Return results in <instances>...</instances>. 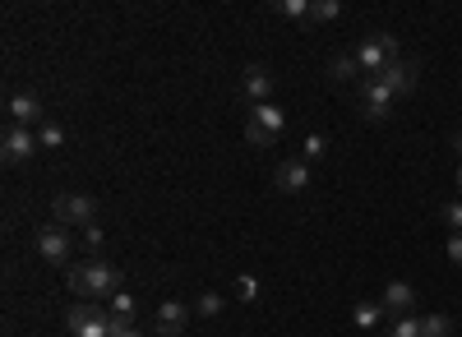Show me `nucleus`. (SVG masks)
<instances>
[{
    "mask_svg": "<svg viewBox=\"0 0 462 337\" xmlns=\"http://www.w3.org/2000/svg\"><path fill=\"white\" fill-rule=\"evenodd\" d=\"M65 282H69V291L74 296H84V301H111L116 291H125L121 287V269H111V264H102V259H88V264H69L65 269Z\"/></svg>",
    "mask_w": 462,
    "mask_h": 337,
    "instance_id": "f257e3e1",
    "label": "nucleus"
},
{
    "mask_svg": "<svg viewBox=\"0 0 462 337\" xmlns=\"http://www.w3.org/2000/svg\"><path fill=\"white\" fill-rule=\"evenodd\" d=\"M356 60H361L365 79H374V74H383L393 60H402V56H398V37H393V32H370L365 42L356 47Z\"/></svg>",
    "mask_w": 462,
    "mask_h": 337,
    "instance_id": "f03ea898",
    "label": "nucleus"
},
{
    "mask_svg": "<svg viewBox=\"0 0 462 337\" xmlns=\"http://www.w3.org/2000/svg\"><path fill=\"white\" fill-rule=\"evenodd\" d=\"M287 116H282V106L278 102H263V106H250V116H245V139L254 148H273L278 134H282Z\"/></svg>",
    "mask_w": 462,
    "mask_h": 337,
    "instance_id": "7ed1b4c3",
    "label": "nucleus"
},
{
    "mask_svg": "<svg viewBox=\"0 0 462 337\" xmlns=\"http://www.w3.org/2000/svg\"><path fill=\"white\" fill-rule=\"evenodd\" d=\"M393 88L383 84V79H361L356 88V111H361V121L370 125H389V111H393Z\"/></svg>",
    "mask_w": 462,
    "mask_h": 337,
    "instance_id": "20e7f679",
    "label": "nucleus"
},
{
    "mask_svg": "<svg viewBox=\"0 0 462 337\" xmlns=\"http://www.w3.org/2000/svg\"><path fill=\"white\" fill-rule=\"evenodd\" d=\"M65 328L74 337H111V310L97 301H79L65 310Z\"/></svg>",
    "mask_w": 462,
    "mask_h": 337,
    "instance_id": "39448f33",
    "label": "nucleus"
},
{
    "mask_svg": "<svg viewBox=\"0 0 462 337\" xmlns=\"http://www.w3.org/2000/svg\"><path fill=\"white\" fill-rule=\"evenodd\" d=\"M51 217H56V227H93V217H97V199L93 195H60L51 204Z\"/></svg>",
    "mask_w": 462,
    "mask_h": 337,
    "instance_id": "423d86ee",
    "label": "nucleus"
},
{
    "mask_svg": "<svg viewBox=\"0 0 462 337\" xmlns=\"http://www.w3.org/2000/svg\"><path fill=\"white\" fill-rule=\"evenodd\" d=\"M37 130H28V125H5V134H0V158H5V167H23V162H32V153H37Z\"/></svg>",
    "mask_w": 462,
    "mask_h": 337,
    "instance_id": "0eeeda50",
    "label": "nucleus"
},
{
    "mask_svg": "<svg viewBox=\"0 0 462 337\" xmlns=\"http://www.w3.org/2000/svg\"><path fill=\"white\" fill-rule=\"evenodd\" d=\"M32 250L42 254L47 264H56V269H69V250H74V245H69V232H65V227H56V222H51V227H42V232H37Z\"/></svg>",
    "mask_w": 462,
    "mask_h": 337,
    "instance_id": "6e6552de",
    "label": "nucleus"
},
{
    "mask_svg": "<svg viewBox=\"0 0 462 337\" xmlns=\"http://www.w3.org/2000/svg\"><path fill=\"white\" fill-rule=\"evenodd\" d=\"M241 93L250 97V106L273 102V74H268V65H259V60L245 65V74H241Z\"/></svg>",
    "mask_w": 462,
    "mask_h": 337,
    "instance_id": "1a4fd4ad",
    "label": "nucleus"
},
{
    "mask_svg": "<svg viewBox=\"0 0 462 337\" xmlns=\"http://www.w3.org/2000/svg\"><path fill=\"white\" fill-rule=\"evenodd\" d=\"M10 125H28V130H42L47 125V111L37 93H14L10 97Z\"/></svg>",
    "mask_w": 462,
    "mask_h": 337,
    "instance_id": "9d476101",
    "label": "nucleus"
},
{
    "mask_svg": "<svg viewBox=\"0 0 462 337\" xmlns=\"http://www.w3.org/2000/svg\"><path fill=\"white\" fill-rule=\"evenodd\" d=\"M379 305L389 310V319H407V314H416V291L407 282H389L379 296Z\"/></svg>",
    "mask_w": 462,
    "mask_h": 337,
    "instance_id": "9b49d317",
    "label": "nucleus"
},
{
    "mask_svg": "<svg viewBox=\"0 0 462 337\" xmlns=\"http://www.w3.org/2000/svg\"><path fill=\"white\" fill-rule=\"evenodd\" d=\"M185 323H189V305L162 301V305H158V319H152V332H158V337H180Z\"/></svg>",
    "mask_w": 462,
    "mask_h": 337,
    "instance_id": "f8f14e48",
    "label": "nucleus"
},
{
    "mask_svg": "<svg viewBox=\"0 0 462 337\" xmlns=\"http://www.w3.org/2000/svg\"><path fill=\"white\" fill-rule=\"evenodd\" d=\"M273 185H278L282 195H300L305 185H310V162H305V158H296V162H282V167L273 171Z\"/></svg>",
    "mask_w": 462,
    "mask_h": 337,
    "instance_id": "ddd939ff",
    "label": "nucleus"
},
{
    "mask_svg": "<svg viewBox=\"0 0 462 337\" xmlns=\"http://www.w3.org/2000/svg\"><path fill=\"white\" fill-rule=\"evenodd\" d=\"M374 79L389 84L393 97H411V88H416V65H411V60H393L383 74H374Z\"/></svg>",
    "mask_w": 462,
    "mask_h": 337,
    "instance_id": "4468645a",
    "label": "nucleus"
},
{
    "mask_svg": "<svg viewBox=\"0 0 462 337\" xmlns=\"http://www.w3.org/2000/svg\"><path fill=\"white\" fill-rule=\"evenodd\" d=\"M356 74H361V60H356V51H337V56L328 60V79H337V84L356 79Z\"/></svg>",
    "mask_w": 462,
    "mask_h": 337,
    "instance_id": "2eb2a0df",
    "label": "nucleus"
},
{
    "mask_svg": "<svg viewBox=\"0 0 462 337\" xmlns=\"http://www.w3.org/2000/svg\"><path fill=\"white\" fill-rule=\"evenodd\" d=\"M352 319H356V328H379L383 319H389V310H383L379 301H356Z\"/></svg>",
    "mask_w": 462,
    "mask_h": 337,
    "instance_id": "dca6fc26",
    "label": "nucleus"
},
{
    "mask_svg": "<svg viewBox=\"0 0 462 337\" xmlns=\"http://www.w3.org/2000/svg\"><path fill=\"white\" fill-rule=\"evenodd\" d=\"M106 310H111V319H121V323H134V314H139V301L130 291H116L111 301H106Z\"/></svg>",
    "mask_w": 462,
    "mask_h": 337,
    "instance_id": "f3484780",
    "label": "nucleus"
},
{
    "mask_svg": "<svg viewBox=\"0 0 462 337\" xmlns=\"http://www.w3.org/2000/svg\"><path fill=\"white\" fill-rule=\"evenodd\" d=\"M383 337H426V328H420L416 314H407V319H389V332Z\"/></svg>",
    "mask_w": 462,
    "mask_h": 337,
    "instance_id": "a211bd4d",
    "label": "nucleus"
},
{
    "mask_svg": "<svg viewBox=\"0 0 462 337\" xmlns=\"http://www.w3.org/2000/svg\"><path fill=\"white\" fill-rule=\"evenodd\" d=\"M222 310H226V301H222L217 291H204L199 301H195V314H199V319H217Z\"/></svg>",
    "mask_w": 462,
    "mask_h": 337,
    "instance_id": "6ab92c4d",
    "label": "nucleus"
},
{
    "mask_svg": "<svg viewBox=\"0 0 462 337\" xmlns=\"http://www.w3.org/2000/svg\"><path fill=\"white\" fill-rule=\"evenodd\" d=\"M420 328H426V337H453V319L448 314H426Z\"/></svg>",
    "mask_w": 462,
    "mask_h": 337,
    "instance_id": "aec40b11",
    "label": "nucleus"
},
{
    "mask_svg": "<svg viewBox=\"0 0 462 337\" xmlns=\"http://www.w3.org/2000/svg\"><path fill=\"white\" fill-rule=\"evenodd\" d=\"M282 19H300V23H310V5H305V0H278L273 5Z\"/></svg>",
    "mask_w": 462,
    "mask_h": 337,
    "instance_id": "412c9836",
    "label": "nucleus"
},
{
    "mask_svg": "<svg viewBox=\"0 0 462 337\" xmlns=\"http://www.w3.org/2000/svg\"><path fill=\"white\" fill-rule=\"evenodd\" d=\"M236 301H245V305L259 301V278H254V273H241V278H236Z\"/></svg>",
    "mask_w": 462,
    "mask_h": 337,
    "instance_id": "4be33fe9",
    "label": "nucleus"
},
{
    "mask_svg": "<svg viewBox=\"0 0 462 337\" xmlns=\"http://www.w3.org/2000/svg\"><path fill=\"white\" fill-rule=\"evenodd\" d=\"M337 14H342L337 0H315V5H310V23H328V19H337Z\"/></svg>",
    "mask_w": 462,
    "mask_h": 337,
    "instance_id": "5701e85b",
    "label": "nucleus"
},
{
    "mask_svg": "<svg viewBox=\"0 0 462 337\" xmlns=\"http://www.w3.org/2000/svg\"><path fill=\"white\" fill-rule=\"evenodd\" d=\"M37 143H42V148H65V130L56 121H47L42 130H37Z\"/></svg>",
    "mask_w": 462,
    "mask_h": 337,
    "instance_id": "b1692460",
    "label": "nucleus"
},
{
    "mask_svg": "<svg viewBox=\"0 0 462 337\" xmlns=\"http://www.w3.org/2000/svg\"><path fill=\"white\" fill-rule=\"evenodd\" d=\"M439 217H444V227H448V232H462V199L444 204V208H439Z\"/></svg>",
    "mask_w": 462,
    "mask_h": 337,
    "instance_id": "393cba45",
    "label": "nucleus"
},
{
    "mask_svg": "<svg viewBox=\"0 0 462 337\" xmlns=\"http://www.w3.org/2000/svg\"><path fill=\"white\" fill-rule=\"evenodd\" d=\"M324 153H328V139H324V134L305 139V162H315V158H324Z\"/></svg>",
    "mask_w": 462,
    "mask_h": 337,
    "instance_id": "a878e982",
    "label": "nucleus"
},
{
    "mask_svg": "<svg viewBox=\"0 0 462 337\" xmlns=\"http://www.w3.org/2000/svg\"><path fill=\"white\" fill-rule=\"evenodd\" d=\"M444 250H448V259H453V264H457V269H462V232H453V236H448V245H444Z\"/></svg>",
    "mask_w": 462,
    "mask_h": 337,
    "instance_id": "bb28decb",
    "label": "nucleus"
},
{
    "mask_svg": "<svg viewBox=\"0 0 462 337\" xmlns=\"http://www.w3.org/2000/svg\"><path fill=\"white\" fill-rule=\"evenodd\" d=\"M84 245L88 250H102V227H97V222H93V227H84Z\"/></svg>",
    "mask_w": 462,
    "mask_h": 337,
    "instance_id": "cd10ccee",
    "label": "nucleus"
},
{
    "mask_svg": "<svg viewBox=\"0 0 462 337\" xmlns=\"http://www.w3.org/2000/svg\"><path fill=\"white\" fill-rule=\"evenodd\" d=\"M116 337H143V332L139 328H125V332H116Z\"/></svg>",
    "mask_w": 462,
    "mask_h": 337,
    "instance_id": "c85d7f7f",
    "label": "nucleus"
},
{
    "mask_svg": "<svg viewBox=\"0 0 462 337\" xmlns=\"http://www.w3.org/2000/svg\"><path fill=\"white\" fill-rule=\"evenodd\" d=\"M453 148H457V158H462V134H453Z\"/></svg>",
    "mask_w": 462,
    "mask_h": 337,
    "instance_id": "c756f323",
    "label": "nucleus"
},
{
    "mask_svg": "<svg viewBox=\"0 0 462 337\" xmlns=\"http://www.w3.org/2000/svg\"><path fill=\"white\" fill-rule=\"evenodd\" d=\"M457 190H462V171H457Z\"/></svg>",
    "mask_w": 462,
    "mask_h": 337,
    "instance_id": "7c9ffc66",
    "label": "nucleus"
}]
</instances>
